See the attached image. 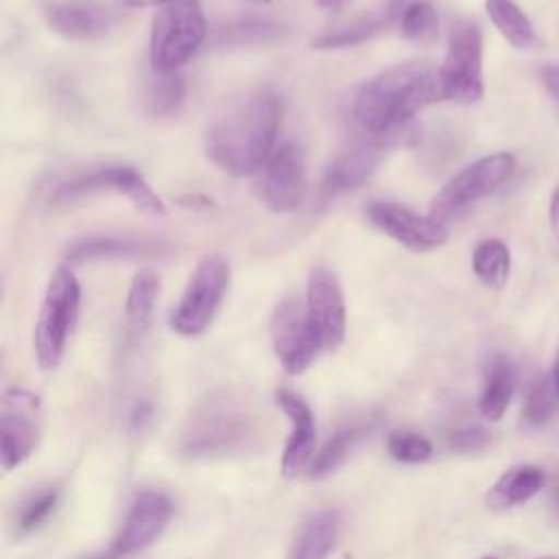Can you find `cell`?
<instances>
[{
    "mask_svg": "<svg viewBox=\"0 0 559 559\" xmlns=\"http://www.w3.org/2000/svg\"><path fill=\"white\" fill-rule=\"evenodd\" d=\"M280 122L282 100L275 94L249 96L207 129L205 155L227 175H253L273 153Z\"/></svg>",
    "mask_w": 559,
    "mask_h": 559,
    "instance_id": "cell-1",
    "label": "cell"
},
{
    "mask_svg": "<svg viewBox=\"0 0 559 559\" xmlns=\"http://www.w3.org/2000/svg\"><path fill=\"white\" fill-rule=\"evenodd\" d=\"M437 100H443L439 68L408 61L367 81L356 92L352 114L365 131L386 135Z\"/></svg>",
    "mask_w": 559,
    "mask_h": 559,
    "instance_id": "cell-2",
    "label": "cell"
},
{
    "mask_svg": "<svg viewBox=\"0 0 559 559\" xmlns=\"http://www.w3.org/2000/svg\"><path fill=\"white\" fill-rule=\"evenodd\" d=\"M260 439V413L238 395L218 393L188 415L179 435V450L192 459L231 456L258 448Z\"/></svg>",
    "mask_w": 559,
    "mask_h": 559,
    "instance_id": "cell-3",
    "label": "cell"
},
{
    "mask_svg": "<svg viewBox=\"0 0 559 559\" xmlns=\"http://www.w3.org/2000/svg\"><path fill=\"white\" fill-rule=\"evenodd\" d=\"M207 35L199 0H173L164 4L151 26L148 57L153 72H177L203 44Z\"/></svg>",
    "mask_w": 559,
    "mask_h": 559,
    "instance_id": "cell-4",
    "label": "cell"
},
{
    "mask_svg": "<svg viewBox=\"0 0 559 559\" xmlns=\"http://www.w3.org/2000/svg\"><path fill=\"white\" fill-rule=\"evenodd\" d=\"M79 299L81 286L76 275L68 266H59L46 286L35 325V354L41 369H55L61 362Z\"/></svg>",
    "mask_w": 559,
    "mask_h": 559,
    "instance_id": "cell-5",
    "label": "cell"
},
{
    "mask_svg": "<svg viewBox=\"0 0 559 559\" xmlns=\"http://www.w3.org/2000/svg\"><path fill=\"white\" fill-rule=\"evenodd\" d=\"M229 286V264L218 253H207L194 266L177 308L170 314V328L181 336H199L212 323Z\"/></svg>",
    "mask_w": 559,
    "mask_h": 559,
    "instance_id": "cell-6",
    "label": "cell"
},
{
    "mask_svg": "<svg viewBox=\"0 0 559 559\" xmlns=\"http://www.w3.org/2000/svg\"><path fill=\"white\" fill-rule=\"evenodd\" d=\"M443 98L469 105L480 100L483 85V35L478 24L461 20L452 24L445 59L439 66Z\"/></svg>",
    "mask_w": 559,
    "mask_h": 559,
    "instance_id": "cell-7",
    "label": "cell"
},
{
    "mask_svg": "<svg viewBox=\"0 0 559 559\" xmlns=\"http://www.w3.org/2000/svg\"><path fill=\"white\" fill-rule=\"evenodd\" d=\"M515 170V155L493 153L459 170L430 201V216L445 221L496 192Z\"/></svg>",
    "mask_w": 559,
    "mask_h": 559,
    "instance_id": "cell-8",
    "label": "cell"
},
{
    "mask_svg": "<svg viewBox=\"0 0 559 559\" xmlns=\"http://www.w3.org/2000/svg\"><path fill=\"white\" fill-rule=\"evenodd\" d=\"M98 192H116L131 201V205L151 216H166L164 201L153 192L146 179L133 166H100L85 175H79L70 181H63L55 188V203H74L79 199L98 194Z\"/></svg>",
    "mask_w": 559,
    "mask_h": 559,
    "instance_id": "cell-9",
    "label": "cell"
},
{
    "mask_svg": "<svg viewBox=\"0 0 559 559\" xmlns=\"http://www.w3.org/2000/svg\"><path fill=\"white\" fill-rule=\"evenodd\" d=\"M260 201L277 214L293 212L306 197V155L299 144L284 142L255 173Z\"/></svg>",
    "mask_w": 559,
    "mask_h": 559,
    "instance_id": "cell-10",
    "label": "cell"
},
{
    "mask_svg": "<svg viewBox=\"0 0 559 559\" xmlns=\"http://www.w3.org/2000/svg\"><path fill=\"white\" fill-rule=\"evenodd\" d=\"M271 341L282 367L293 376L304 373L321 352L306 314V304L299 297L288 295L275 306L271 314Z\"/></svg>",
    "mask_w": 559,
    "mask_h": 559,
    "instance_id": "cell-11",
    "label": "cell"
},
{
    "mask_svg": "<svg viewBox=\"0 0 559 559\" xmlns=\"http://www.w3.org/2000/svg\"><path fill=\"white\" fill-rule=\"evenodd\" d=\"M306 314L321 349H336L345 338V297L334 271L317 266L308 275Z\"/></svg>",
    "mask_w": 559,
    "mask_h": 559,
    "instance_id": "cell-12",
    "label": "cell"
},
{
    "mask_svg": "<svg viewBox=\"0 0 559 559\" xmlns=\"http://www.w3.org/2000/svg\"><path fill=\"white\" fill-rule=\"evenodd\" d=\"M37 397L22 389H11L4 393L0 413V461L4 472L22 465L37 448Z\"/></svg>",
    "mask_w": 559,
    "mask_h": 559,
    "instance_id": "cell-13",
    "label": "cell"
},
{
    "mask_svg": "<svg viewBox=\"0 0 559 559\" xmlns=\"http://www.w3.org/2000/svg\"><path fill=\"white\" fill-rule=\"evenodd\" d=\"M367 218L389 238L411 251H432L448 242V227L435 216H421L393 201H373L367 205Z\"/></svg>",
    "mask_w": 559,
    "mask_h": 559,
    "instance_id": "cell-14",
    "label": "cell"
},
{
    "mask_svg": "<svg viewBox=\"0 0 559 559\" xmlns=\"http://www.w3.org/2000/svg\"><path fill=\"white\" fill-rule=\"evenodd\" d=\"M170 513H173V504L164 493L151 491V489L140 491L133 498L127 520L109 550L116 552L118 559L129 557L138 550H144L159 537V533L170 520Z\"/></svg>",
    "mask_w": 559,
    "mask_h": 559,
    "instance_id": "cell-15",
    "label": "cell"
},
{
    "mask_svg": "<svg viewBox=\"0 0 559 559\" xmlns=\"http://www.w3.org/2000/svg\"><path fill=\"white\" fill-rule=\"evenodd\" d=\"M275 402L290 419V435L282 454V474L286 478H295L306 472L314 459V443H317V426L310 406L293 393L290 389H277Z\"/></svg>",
    "mask_w": 559,
    "mask_h": 559,
    "instance_id": "cell-16",
    "label": "cell"
},
{
    "mask_svg": "<svg viewBox=\"0 0 559 559\" xmlns=\"http://www.w3.org/2000/svg\"><path fill=\"white\" fill-rule=\"evenodd\" d=\"M48 26L66 39L72 41H92L107 33L109 17L107 13L90 2L81 0H61L50 2L44 9Z\"/></svg>",
    "mask_w": 559,
    "mask_h": 559,
    "instance_id": "cell-17",
    "label": "cell"
},
{
    "mask_svg": "<svg viewBox=\"0 0 559 559\" xmlns=\"http://www.w3.org/2000/svg\"><path fill=\"white\" fill-rule=\"evenodd\" d=\"M378 144H360L341 153L325 173L323 190L328 194H336L365 183L378 164Z\"/></svg>",
    "mask_w": 559,
    "mask_h": 559,
    "instance_id": "cell-18",
    "label": "cell"
},
{
    "mask_svg": "<svg viewBox=\"0 0 559 559\" xmlns=\"http://www.w3.org/2000/svg\"><path fill=\"white\" fill-rule=\"evenodd\" d=\"M162 249L159 242L135 240V238H118V236H87L79 238L68 247V260L85 262V260H103V258H135L151 255Z\"/></svg>",
    "mask_w": 559,
    "mask_h": 559,
    "instance_id": "cell-19",
    "label": "cell"
},
{
    "mask_svg": "<svg viewBox=\"0 0 559 559\" xmlns=\"http://www.w3.org/2000/svg\"><path fill=\"white\" fill-rule=\"evenodd\" d=\"M544 485V472L533 465H518L507 469L489 489L485 502L493 511H502L533 498Z\"/></svg>",
    "mask_w": 559,
    "mask_h": 559,
    "instance_id": "cell-20",
    "label": "cell"
},
{
    "mask_svg": "<svg viewBox=\"0 0 559 559\" xmlns=\"http://www.w3.org/2000/svg\"><path fill=\"white\" fill-rule=\"evenodd\" d=\"M515 391V369L507 356H496L487 369L483 393L478 400V411L487 421H498L513 397Z\"/></svg>",
    "mask_w": 559,
    "mask_h": 559,
    "instance_id": "cell-21",
    "label": "cell"
},
{
    "mask_svg": "<svg viewBox=\"0 0 559 559\" xmlns=\"http://www.w3.org/2000/svg\"><path fill=\"white\" fill-rule=\"evenodd\" d=\"M338 513L321 511L301 528L286 559H328L338 537Z\"/></svg>",
    "mask_w": 559,
    "mask_h": 559,
    "instance_id": "cell-22",
    "label": "cell"
},
{
    "mask_svg": "<svg viewBox=\"0 0 559 559\" xmlns=\"http://www.w3.org/2000/svg\"><path fill=\"white\" fill-rule=\"evenodd\" d=\"M485 11L491 24L502 33V37L513 46L528 50L537 46V33L524 11L511 0H485Z\"/></svg>",
    "mask_w": 559,
    "mask_h": 559,
    "instance_id": "cell-23",
    "label": "cell"
},
{
    "mask_svg": "<svg viewBox=\"0 0 559 559\" xmlns=\"http://www.w3.org/2000/svg\"><path fill=\"white\" fill-rule=\"evenodd\" d=\"M474 275L489 288H502L511 271L509 247L498 238H485L472 253Z\"/></svg>",
    "mask_w": 559,
    "mask_h": 559,
    "instance_id": "cell-24",
    "label": "cell"
},
{
    "mask_svg": "<svg viewBox=\"0 0 559 559\" xmlns=\"http://www.w3.org/2000/svg\"><path fill=\"white\" fill-rule=\"evenodd\" d=\"M159 295V275L151 269H144L133 275L129 295H127V317L133 328H148L155 310V299Z\"/></svg>",
    "mask_w": 559,
    "mask_h": 559,
    "instance_id": "cell-25",
    "label": "cell"
},
{
    "mask_svg": "<svg viewBox=\"0 0 559 559\" xmlns=\"http://www.w3.org/2000/svg\"><path fill=\"white\" fill-rule=\"evenodd\" d=\"M397 20L395 9L389 4V9L382 15H369L360 17L347 26H341L338 31L325 33L319 39L312 41V48H345V46H356L365 39H371L376 33H380L389 22Z\"/></svg>",
    "mask_w": 559,
    "mask_h": 559,
    "instance_id": "cell-26",
    "label": "cell"
},
{
    "mask_svg": "<svg viewBox=\"0 0 559 559\" xmlns=\"http://www.w3.org/2000/svg\"><path fill=\"white\" fill-rule=\"evenodd\" d=\"M362 437V428L358 426H349L338 430L323 448L319 454H314L310 467H308V476L310 478H325L330 474H334L352 454L354 445L360 441Z\"/></svg>",
    "mask_w": 559,
    "mask_h": 559,
    "instance_id": "cell-27",
    "label": "cell"
},
{
    "mask_svg": "<svg viewBox=\"0 0 559 559\" xmlns=\"http://www.w3.org/2000/svg\"><path fill=\"white\" fill-rule=\"evenodd\" d=\"M183 96H186V83L181 74L155 72V76L146 85L144 103L153 116H168L179 109V105L183 103Z\"/></svg>",
    "mask_w": 559,
    "mask_h": 559,
    "instance_id": "cell-28",
    "label": "cell"
},
{
    "mask_svg": "<svg viewBox=\"0 0 559 559\" xmlns=\"http://www.w3.org/2000/svg\"><path fill=\"white\" fill-rule=\"evenodd\" d=\"M397 26L402 37L419 44H430L439 35V17L428 2H406L397 15Z\"/></svg>",
    "mask_w": 559,
    "mask_h": 559,
    "instance_id": "cell-29",
    "label": "cell"
},
{
    "mask_svg": "<svg viewBox=\"0 0 559 559\" xmlns=\"http://www.w3.org/2000/svg\"><path fill=\"white\" fill-rule=\"evenodd\" d=\"M282 35H284V26L280 22L247 17L236 24H229L221 35V41L223 44H266V41L282 39Z\"/></svg>",
    "mask_w": 559,
    "mask_h": 559,
    "instance_id": "cell-30",
    "label": "cell"
},
{
    "mask_svg": "<svg viewBox=\"0 0 559 559\" xmlns=\"http://www.w3.org/2000/svg\"><path fill=\"white\" fill-rule=\"evenodd\" d=\"M386 450L391 459L400 463H424L432 456V443L426 437L408 430L391 432L386 439Z\"/></svg>",
    "mask_w": 559,
    "mask_h": 559,
    "instance_id": "cell-31",
    "label": "cell"
},
{
    "mask_svg": "<svg viewBox=\"0 0 559 559\" xmlns=\"http://www.w3.org/2000/svg\"><path fill=\"white\" fill-rule=\"evenodd\" d=\"M555 395H557V389L550 378L537 380L528 391V397L524 404V419L533 426L546 424L555 411Z\"/></svg>",
    "mask_w": 559,
    "mask_h": 559,
    "instance_id": "cell-32",
    "label": "cell"
},
{
    "mask_svg": "<svg viewBox=\"0 0 559 559\" xmlns=\"http://www.w3.org/2000/svg\"><path fill=\"white\" fill-rule=\"evenodd\" d=\"M59 502V489L57 487H48L44 491H39L37 496H33L20 511V518H17V528L22 533H31L35 528H39L48 518L50 513L55 511Z\"/></svg>",
    "mask_w": 559,
    "mask_h": 559,
    "instance_id": "cell-33",
    "label": "cell"
},
{
    "mask_svg": "<svg viewBox=\"0 0 559 559\" xmlns=\"http://www.w3.org/2000/svg\"><path fill=\"white\" fill-rule=\"evenodd\" d=\"M491 441V435L476 424L459 426L448 435V443L456 452H478Z\"/></svg>",
    "mask_w": 559,
    "mask_h": 559,
    "instance_id": "cell-34",
    "label": "cell"
},
{
    "mask_svg": "<svg viewBox=\"0 0 559 559\" xmlns=\"http://www.w3.org/2000/svg\"><path fill=\"white\" fill-rule=\"evenodd\" d=\"M539 74H542V81L548 87V92L559 98V68L557 66H544Z\"/></svg>",
    "mask_w": 559,
    "mask_h": 559,
    "instance_id": "cell-35",
    "label": "cell"
},
{
    "mask_svg": "<svg viewBox=\"0 0 559 559\" xmlns=\"http://www.w3.org/2000/svg\"><path fill=\"white\" fill-rule=\"evenodd\" d=\"M177 203L186 210H207L212 207V199L201 197V194H183L177 199Z\"/></svg>",
    "mask_w": 559,
    "mask_h": 559,
    "instance_id": "cell-36",
    "label": "cell"
},
{
    "mask_svg": "<svg viewBox=\"0 0 559 559\" xmlns=\"http://www.w3.org/2000/svg\"><path fill=\"white\" fill-rule=\"evenodd\" d=\"M548 218H550V229H552V236L559 245V188H555L552 192V199H550V207H548Z\"/></svg>",
    "mask_w": 559,
    "mask_h": 559,
    "instance_id": "cell-37",
    "label": "cell"
},
{
    "mask_svg": "<svg viewBox=\"0 0 559 559\" xmlns=\"http://www.w3.org/2000/svg\"><path fill=\"white\" fill-rule=\"evenodd\" d=\"M349 2H352V0H317V4H319L321 9H325V11H341V9H345Z\"/></svg>",
    "mask_w": 559,
    "mask_h": 559,
    "instance_id": "cell-38",
    "label": "cell"
},
{
    "mask_svg": "<svg viewBox=\"0 0 559 559\" xmlns=\"http://www.w3.org/2000/svg\"><path fill=\"white\" fill-rule=\"evenodd\" d=\"M168 2H173V0H122V4H127V7H153V4L164 7Z\"/></svg>",
    "mask_w": 559,
    "mask_h": 559,
    "instance_id": "cell-39",
    "label": "cell"
},
{
    "mask_svg": "<svg viewBox=\"0 0 559 559\" xmlns=\"http://www.w3.org/2000/svg\"><path fill=\"white\" fill-rule=\"evenodd\" d=\"M552 384L557 389V395H559V354L555 358V367H552Z\"/></svg>",
    "mask_w": 559,
    "mask_h": 559,
    "instance_id": "cell-40",
    "label": "cell"
},
{
    "mask_svg": "<svg viewBox=\"0 0 559 559\" xmlns=\"http://www.w3.org/2000/svg\"><path fill=\"white\" fill-rule=\"evenodd\" d=\"M92 559H118V555L116 552H105V555H98V557H92Z\"/></svg>",
    "mask_w": 559,
    "mask_h": 559,
    "instance_id": "cell-41",
    "label": "cell"
},
{
    "mask_svg": "<svg viewBox=\"0 0 559 559\" xmlns=\"http://www.w3.org/2000/svg\"><path fill=\"white\" fill-rule=\"evenodd\" d=\"M245 2H251V4H269L271 0H245Z\"/></svg>",
    "mask_w": 559,
    "mask_h": 559,
    "instance_id": "cell-42",
    "label": "cell"
},
{
    "mask_svg": "<svg viewBox=\"0 0 559 559\" xmlns=\"http://www.w3.org/2000/svg\"><path fill=\"white\" fill-rule=\"evenodd\" d=\"M483 559H496V557H493V555H487V557H483Z\"/></svg>",
    "mask_w": 559,
    "mask_h": 559,
    "instance_id": "cell-43",
    "label": "cell"
},
{
    "mask_svg": "<svg viewBox=\"0 0 559 559\" xmlns=\"http://www.w3.org/2000/svg\"><path fill=\"white\" fill-rule=\"evenodd\" d=\"M542 559H555V557H542Z\"/></svg>",
    "mask_w": 559,
    "mask_h": 559,
    "instance_id": "cell-44",
    "label": "cell"
}]
</instances>
